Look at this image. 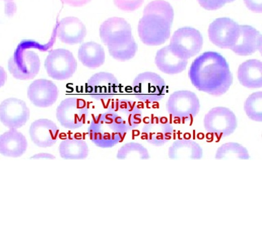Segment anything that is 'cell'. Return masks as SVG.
Listing matches in <instances>:
<instances>
[{
  "mask_svg": "<svg viewBox=\"0 0 262 233\" xmlns=\"http://www.w3.org/2000/svg\"><path fill=\"white\" fill-rule=\"evenodd\" d=\"M28 149V141L26 136L16 129L0 136V153L6 157L22 156Z\"/></svg>",
  "mask_w": 262,
  "mask_h": 233,
  "instance_id": "obj_21",
  "label": "cell"
},
{
  "mask_svg": "<svg viewBox=\"0 0 262 233\" xmlns=\"http://www.w3.org/2000/svg\"><path fill=\"white\" fill-rule=\"evenodd\" d=\"M174 12L169 2L155 0L149 2L139 20L138 34L141 42L147 46H159L170 38Z\"/></svg>",
  "mask_w": 262,
  "mask_h": 233,
  "instance_id": "obj_2",
  "label": "cell"
},
{
  "mask_svg": "<svg viewBox=\"0 0 262 233\" xmlns=\"http://www.w3.org/2000/svg\"><path fill=\"white\" fill-rule=\"evenodd\" d=\"M32 44L33 41L20 42L8 61V71L16 79L23 81L33 79L40 71V57L34 51L31 50Z\"/></svg>",
  "mask_w": 262,
  "mask_h": 233,
  "instance_id": "obj_3",
  "label": "cell"
},
{
  "mask_svg": "<svg viewBox=\"0 0 262 233\" xmlns=\"http://www.w3.org/2000/svg\"><path fill=\"white\" fill-rule=\"evenodd\" d=\"M173 128L164 116H155L145 123L141 131V137L149 144L161 147L171 140Z\"/></svg>",
  "mask_w": 262,
  "mask_h": 233,
  "instance_id": "obj_16",
  "label": "cell"
},
{
  "mask_svg": "<svg viewBox=\"0 0 262 233\" xmlns=\"http://www.w3.org/2000/svg\"><path fill=\"white\" fill-rule=\"evenodd\" d=\"M91 1L92 0H61L63 4L73 7H82Z\"/></svg>",
  "mask_w": 262,
  "mask_h": 233,
  "instance_id": "obj_35",
  "label": "cell"
},
{
  "mask_svg": "<svg viewBox=\"0 0 262 233\" xmlns=\"http://www.w3.org/2000/svg\"><path fill=\"white\" fill-rule=\"evenodd\" d=\"M237 79L248 89L262 87V63L258 59H249L241 63L237 69Z\"/></svg>",
  "mask_w": 262,
  "mask_h": 233,
  "instance_id": "obj_22",
  "label": "cell"
},
{
  "mask_svg": "<svg viewBox=\"0 0 262 233\" xmlns=\"http://www.w3.org/2000/svg\"><path fill=\"white\" fill-rule=\"evenodd\" d=\"M89 113L87 103L83 99L68 98L57 106L56 118L61 126L69 130L81 128Z\"/></svg>",
  "mask_w": 262,
  "mask_h": 233,
  "instance_id": "obj_8",
  "label": "cell"
},
{
  "mask_svg": "<svg viewBox=\"0 0 262 233\" xmlns=\"http://www.w3.org/2000/svg\"><path fill=\"white\" fill-rule=\"evenodd\" d=\"M118 159H137L147 160L150 158L149 151L139 143L130 142L121 147L117 153Z\"/></svg>",
  "mask_w": 262,
  "mask_h": 233,
  "instance_id": "obj_28",
  "label": "cell"
},
{
  "mask_svg": "<svg viewBox=\"0 0 262 233\" xmlns=\"http://www.w3.org/2000/svg\"><path fill=\"white\" fill-rule=\"evenodd\" d=\"M60 156L65 159H84L89 154V148L85 141L69 138L61 141L59 146Z\"/></svg>",
  "mask_w": 262,
  "mask_h": 233,
  "instance_id": "obj_26",
  "label": "cell"
},
{
  "mask_svg": "<svg viewBox=\"0 0 262 233\" xmlns=\"http://www.w3.org/2000/svg\"><path fill=\"white\" fill-rule=\"evenodd\" d=\"M261 35L250 26H239L238 38L231 50L239 56H248L261 51Z\"/></svg>",
  "mask_w": 262,
  "mask_h": 233,
  "instance_id": "obj_20",
  "label": "cell"
},
{
  "mask_svg": "<svg viewBox=\"0 0 262 233\" xmlns=\"http://www.w3.org/2000/svg\"><path fill=\"white\" fill-rule=\"evenodd\" d=\"M88 133L92 142L96 146L103 149L112 148L118 144L126 134L114 122L107 111L92 119L88 128Z\"/></svg>",
  "mask_w": 262,
  "mask_h": 233,
  "instance_id": "obj_4",
  "label": "cell"
},
{
  "mask_svg": "<svg viewBox=\"0 0 262 233\" xmlns=\"http://www.w3.org/2000/svg\"><path fill=\"white\" fill-rule=\"evenodd\" d=\"M4 1L14 2V0H4Z\"/></svg>",
  "mask_w": 262,
  "mask_h": 233,
  "instance_id": "obj_39",
  "label": "cell"
},
{
  "mask_svg": "<svg viewBox=\"0 0 262 233\" xmlns=\"http://www.w3.org/2000/svg\"><path fill=\"white\" fill-rule=\"evenodd\" d=\"M248 9L255 13L262 12V0H244Z\"/></svg>",
  "mask_w": 262,
  "mask_h": 233,
  "instance_id": "obj_34",
  "label": "cell"
},
{
  "mask_svg": "<svg viewBox=\"0 0 262 233\" xmlns=\"http://www.w3.org/2000/svg\"><path fill=\"white\" fill-rule=\"evenodd\" d=\"M107 48L113 58L120 61H126L135 56L138 46L134 38H133L122 44L108 46Z\"/></svg>",
  "mask_w": 262,
  "mask_h": 233,
  "instance_id": "obj_29",
  "label": "cell"
},
{
  "mask_svg": "<svg viewBox=\"0 0 262 233\" xmlns=\"http://www.w3.org/2000/svg\"><path fill=\"white\" fill-rule=\"evenodd\" d=\"M106 111L114 122L126 133L137 128L142 121L140 108L130 100H116L110 104Z\"/></svg>",
  "mask_w": 262,
  "mask_h": 233,
  "instance_id": "obj_11",
  "label": "cell"
},
{
  "mask_svg": "<svg viewBox=\"0 0 262 233\" xmlns=\"http://www.w3.org/2000/svg\"><path fill=\"white\" fill-rule=\"evenodd\" d=\"M133 89L137 99L147 103H152L164 97L167 85L161 76L152 72H145L135 77Z\"/></svg>",
  "mask_w": 262,
  "mask_h": 233,
  "instance_id": "obj_7",
  "label": "cell"
},
{
  "mask_svg": "<svg viewBox=\"0 0 262 233\" xmlns=\"http://www.w3.org/2000/svg\"><path fill=\"white\" fill-rule=\"evenodd\" d=\"M235 0H227V3H231V2H234Z\"/></svg>",
  "mask_w": 262,
  "mask_h": 233,
  "instance_id": "obj_38",
  "label": "cell"
},
{
  "mask_svg": "<svg viewBox=\"0 0 262 233\" xmlns=\"http://www.w3.org/2000/svg\"><path fill=\"white\" fill-rule=\"evenodd\" d=\"M17 11V7L14 2L0 0V24L8 18H12Z\"/></svg>",
  "mask_w": 262,
  "mask_h": 233,
  "instance_id": "obj_31",
  "label": "cell"
},
{
  "mask_svg": "<svg viewBox=\"0 0 262 233\" xmlns=\"http://www.w3.org/2000/svg\"><path fill=\"white\" fill-rule=\"evenodd\" d=\"M26 102L15 98H8L0 104V121L10 129L21 128L30 119Z\"/></svg>",
  "mask_w": 262,
  "mask_h": 233,
  "instance_id": "obj_14",
  "label": "cell"
},
{
  "mask_svg": "<svg viewBox=\"0 0 262 233\" xmlns=\"http://www.w3.org/2000/svg\"><path fill=\"white\" fill-rule=\"evenodd\" d=\"M55 31L59 40L69 45L81 43L87 35L85 25L75 16L63 18L57 24Z\"/></svg>",
  "mask_w": 262,
  "mask_h": 233,
  "instance_id": "obj_19",
  "label": "cell"
},
{
  "mask_svg": "<svg viewBox=\"0 0 262 233\" xmlns=\"http://www.w3.org/2000/svg\"><path fill=\"white\" fill-rule=\"evenodd\" d=\"M118 86V80L113 74L100 72L92 75L88 80L86 91L94 99L108 100L116 95Z\"/></svg>",
  "mask_w": 262,
  "mask_h": 233,
  "instance_id": "obj_15",
  "label": "cell"
},
{
  "mask_svg": "<svg viewBox=\"0 0 262 233\" xmlns=\"http://www.w3.org/2000/svg\"><path fill=\"white\" fill-rule=\"evenodd\" d=\"M215 158L218 160L237 159L248 160L250 159L249 151L246 147L237 143H225L217 149Z\"/></svg>",
  "mask_w": 262,
  "mask_h": 233,
  "instance_id": "obj_27",
  "label": "cell"
},
{
  "mask_svg": "<svg viewBox=\"0 0 262 233\" xmlns=\"http://www.w3.org/2000/svg\"><path fill=\"white\" fill-rule=\"evenodd\" d=\"M239 26L229 18H219L211 22L208 36L215 46L223 49H231L238 38Z\"/></svg>",
  "mask_w": 262,
  "mask_h": 233,
  "instance_id": "obj_12",
  "label": "cell"
},
{
  "mask_svg": "<svg viewBox=\"0 0 262 233\" xmlns=\"http://www.w3.org/2000/svg\"><path fill=\"white\" fill-rule=\"evenodd\" d=\"M155 64L158 69L166 75H178L185 71L188 65L187 59L180 58L174 55L169 45L157 51Z\"/></svg>",
  "mask_w": 262,
  "mask_h": 233,
  "instance_id": "obj_23",
  "label": "cell"
},
{
  "mask_svg": "<svg viewBox=\"0 0 262 233\" xmlns=\"http://www.w3.org/2000/svg\"><path fill=\"white\" fill-rule=\"evenodd\" d=\"M200 5L207 10L220 9L227 4V0H198Z\"/></svg>",
  "mask_w": 262,
  "mask_h": 233,
  "instance_id": "obj_33",
  "label": "cell"
},
{
  "mask_svg": "<svg viewBox=\"0 0 262 233\" xmlns=\"http://www.w3.org/2000/svg\"><path fill=\"white\" fill-rule=\"evenodd\" d=\"M58 135V127L48 119H39L31 124V140L39 147L47 148L52 147L56 143Z\"/></svg>",
  "mask_w": 262,
  "mask_h": 233,
  "instance_id": "obj_18",
  "label": "cell"
},
{
  "mask_svg": "<svg viewBox=\"0 0 262 233\" xmlns=\"http://www.w3.org/2000/svg\"><path fill=\"white\" fill-rule=\"evenodd\" d=\"M99 34L102 42L107 47L122 44L133 38L130 25L120 17L104 20L100 26Z\"/></svg>",
  "mask_w": 262,
  "mask_h": 233,
  "instance_id": "obj_13",
  "label": "cell"
},
{
  "mask_svg": "<svg viewBox=\"0 0 262 233\" xmlns=\"http://www.w3.org/2000/svg\"><path fill=\"white\" fill-rule=\"evenodd\" d=\"M47 75L57 81L71 79L77 71V63L73 53L65 49H53L45 61Z\"/></svg>",
  "mask_w": 262,
  "mask_h": 233,
  "instance_id": "obj_10",
  "label": "cell"
},
{
  "mask_svg": "<svg viewBox=\"0 0 262 233\" xmlns=\"http://www.w3.org/2000/svg\"><path fill=\"white\" fill-rule=\"evenodd\" d=\"M244 110L250 120L257 122H262V92L251 94L245 100Z\"/></svg>",
  "mask_w": 262,
  "mask_h": 233,
  "instance_id": "obj_30",
  "label": "cell"
},
{
  "mask_svg": "<svg viewBox=\"0 0 262 233\" xmlns=\"http://www.w3.org/2000/svg\"><path fill=\"white\" fill-rule=\"evenodd\" d=\"M192 85L211 96L224 95L233 83V75L225 57L214 51L202 53L194 59L188 71Z\"/></svg>",
  "mask_w": 262,
  "mask_h": 233,
  "instance_id": "obj_1",
  "label": "cell"
},
{
  "mask_svg": "<svg viewBox=\"0 0 262 233\" xmlns=\"http://www.w3.org/2000/svg\"><path fill=\"white\" fill-rule=\"evenodd\" d=\"M144 0H114L115 6L125 12H133L140 8Z\"/></svg>",
  "mask_w": 262,
  "mask_h": 233,
  "instance_id": "obj_32",
  "label": "cell"
},
{
  "mask_svg": "<svg viewBox=\"0 0 262 233\" xmlns=\"http://www.w3.org/2000/svg\"><path fill=\"white\" fill-rule=\"evenodd\" d=\"M203 43V37L198 30L184 27L173 33L169 46L174 55L188 60L200 52Z\"/></svg>",
  "mask_w": 262,
  "mask_h": 233,
  "instance_id": "obj_6",
  "label": "cell"
},
{
  "mask_svg": "<svg viewBox=\"0 0 262 233\" xmlns=\"http://www.w3.org/2000/svg\"><path fill=\"white\" fill-rule=\"evenodd\" d=\"M200 100L194 92L180 90L172 93L166 103L167 112L182 123L193 120L200 110Z\"/></svg>",
  "mask_w": 262,
  "mask_h": 233,
  "instance_id": "obj_5",
  "label": "cell"
},
{
  "mask_svg": "<svg viewBox=\"0 0 262 233\" xmlns=\"http://www.w3.org/2000/svg\"><path fill=\"white\" fill-rule=\"evenodd\" d=\"M28 97L34 106L50 107L57 101L59 89L53 81L40 79L35 80L29 86Z\"/></svg>",
  "mask_w": 262,
  "mask_h": 233,
  "instance_id": "obj_17",
  "label": "cell"
},
{
  "mask_svg": "<svg viewBox=\"0 0 262 233\" xmlns=\"http://www.w3.org/2000/svg\"><path fill=\"white\" fill-rule=\"evenodd\" d=\"M205 130L217 138L230 136L237 126L236 116L231 109L217 106L209 110L204 119Z\"/></svg>",
  "mask_w": 262,
  "mask_h": 233,
  "instance_id": "obj_9",
  "label": "cell"
},
{
  "mask_svg": "<svg viewBox=\"0 0 262 233\" xmlns=\"http://www.w3.org/2000/svg\"><path fill=\"white\" fill-rule=\"evenodd\" d=\"M202 147L195 141L189 139H179L174 141L168 150V156L173 160L194 159L199 160L203 157Z\"/></svg>",
  "mask_w": 262,
  "mask_h": 233,
  "instance_id": "obj_24",
  "label": "cell"
},
{
  "mask_svg": "<svg viewBox=\"0 0 262 233\" xmlns=\"http://www.w3.org/2000/svg\"><path fill=\"white\" fill-rule=\"evenodd\" d=\"M78 58L84 66L94 69L104 64L105 53L101 45L98 43L85 42L79 46Z\"/></svg>",
  "mask_w": 262,
  "mask_h": 233,
  "instance_id": "obj_25",
  "label": "cell"
},
{
  "mask_svg": "<svg viewBox=\"0 0 262 233\" xmlns=\"http://www.w3.org/2000/svg\"><path fill=\"white\" fill-rule=\"evenodd\" d=\"M32 159H55V157L53 156V155L50 154V153H38V154L34 155V156L31 157Z\"/></svg>",
  "mask_w": 262,
  "mask_h": 233,
  "instance_id": "obj_37",
  "label": "cell"
},
{
  "mask_svg": "<svg viewBox=\"0 0 262 233\" xmlns=\"http://www.w3.org/2000/svg\"><path fill=\"white\" fill-rule=\"evenodd\" d=\"M6 80H7V73L3 67L0 66V88L5 85Z\"/></svg>",
  "mask_w": 262,
  "mask_h": 233,
  "instance_id": "obj_36",
  "label": "cell"
}]
</instances>
